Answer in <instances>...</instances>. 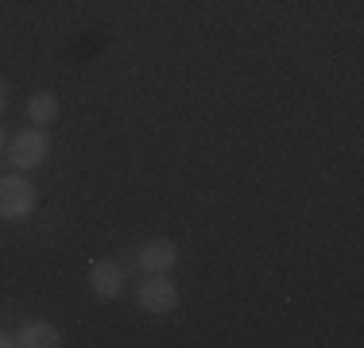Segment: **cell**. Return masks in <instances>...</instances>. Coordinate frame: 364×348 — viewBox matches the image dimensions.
I'll use <instances>...</instances> for the list:
<instances>
[{
	"mask_svg": "<svg viewBox=\"0 0 364 348\" xmlns=\"http://www.w3.org/2000/svg\"><path fill=\"white\" fill-rule=\"evenodd\" d=\"M36 205H39V194L28 178H20V174L0 178V217L4 221H23V217L36 213Z\"/></svg>",
	"mask_w": 364,
	"mask_h": 348,
	"instance_id": "obj_1",
	"label": "cell"
},
{
	"mask_svg": "<svg viewBox=\"0 0 364 348\" xmlns=\"http://www.w3.org/2000/svg\"><path fill=\"white\" fill-rule=\"evenodd\" d=\"M47 136L39 132V128H23L20 136H12V143H8V163H12L16 170H36L47 163Z\"/></svg>",
	"mask_w": 364,
	"mask_h": 348,
	"instance_id": "obj_2",
	"label": "cell"
},
{
	"mask_svg": "<svg viewBox=\"0 0 364 348\" xmlns=\"http://www.w3.org/2000/svg\"><path fill=\"white\" fill-rule=\"evenodd\" d=\"M136 302H140V310L163 317V313H171V310L178 306V290H175V283H171V278L147 275L144 283H140V290H136Z\"/></svg>",
	"mask_w": 364,
	"mask_h": 348,
	"instance_id": "obj_3",
	"label": "cell"
},
{
	"mask_svg": "<svg viewBox=\"0 0 364 348\" xmlns=\"http://www.w3.org/2000/svg\"><path fill=\"white\" fill-rule=\"evenodd\" d=\"M178 263V248L171 240H147L144 248H140V267L147 275H167L171 267Z\"/></svg>",
	"mask_w": 364,
	"mask_h": 348,
	"instance_id": "obj_4",
	"label": "cell"
},
{
	"mask_svg": "<svg viewBox=\"0 0 364 348\" xmlns=\"http://www.w3.org/2000/svg\"><path fill=\"white\" fill-rule=\"evenodd\" d=\"M90 286L97 298H117L124 290V271L112 259H97V263H90Z\"/></svg>",
	"mask_w": 364,
	"mask_h": 348,
	"instance_id": "obj_5",
	"label": "cell"
},
{
	"mask_svg": "<svg viewBox=\"0 0 364 348\" xmlns=\"http://www.w3.org/2000/svg\"><path fill=\"white\" fill-rule=\"evenodd\" d=\"M16 344H23V348H58L63 344V333H58L55 325H47V321H28V325L16 333Z\"/></svg>",
	"mask_w": 364,
	"mask_h": 348,
	"instance_id": "obj_6",
	"label": "cell"
},
{
	"mask_svg": "<svg viewBox=\"0 0 364 348\" xmlns=\"http://www.w3.org/2000/svg\"><path fill=\"white\" fill-rule=\"evenodd\" d=\"M58 112H63V104H58L55 93H36V97L28 101V120L31 124H55Z\"/></svg>",
	"mask_w": 364,
	"mask_h": 348,
	"instance_id": "obj_7",
	"label": "cell"
},
{
	"mask_svg": "<svg viewBox=\"0 0 364 348\" xmlns=\"http://www.w3.org/2000/svg\"><path fill=\"white\" fill-rule=\"evenodd\" d=\"M4 109H8V85L0 82V112H4Z\"/></svg>",
	"mask_w": 364,
	"mask_h": 348,
	"instance_id": "obj_8",
	"label": "cell"
},
{
	"mask_svg": "<svg viewBox=\"0 0 364 348\" xmlns=\"http://www.w3.org/2000/svg\"><path fill=\"white\" fill-rule=\"evenodd\" d=\"M12 344H16V337H8L4 329H0V348H12Z\"/></svg>",
	"mask_w": 364,
	"mask_h": 348,
	"instance_id": "obj_9",
	"label": "cell"
},
{
	"mask_svg": "<svg viewBox=\"0 0 364 348\" xmlns=\"http://www.w3.org/2000/svg\"><path fill=\"white\" fill-rule=\"evenodd\" d=\"M0 151H4V124H0Z\"/></svg>",
	"mask_w": 364,
	"mask_h": 348,
	"instance_id": "obj_10",
	"label": "cell"
}]
</instances>
